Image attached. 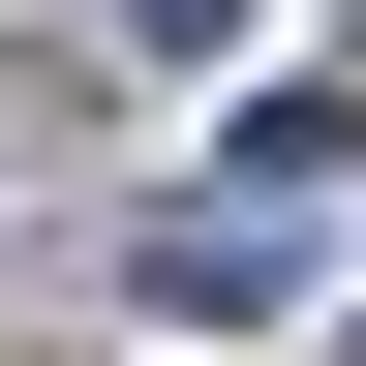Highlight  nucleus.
<instances>
[{
	"label": "nucleus",
	"instance_id": "1",
	"mask_svg": "<svg viewBox=\"0 0 366 366\" xmlns=\"http://www.w3.org/2000/svg\"><path fill=\"white\" fill-rule=\"evenodd\" d=\"M122 305H153V336H274V183H183V214H122Z\"/></svg>",
	"mask_w": 366,
	"mask_h": 366
},
{
	"label": "nucleus",
	"instance_id": "2",
	"mask_svg": "<svg viewBox=\"0 0 366 366\" xmlns=\"http://www.w3.org/2000/svg\"><path fill=\"white\" fill-rule=\"evenodd\" d=\"M61 31H92V61H244L274 0H61Z\"/></svg>",
	"mask_w": 366,
	"mask_h": 366
}]
</instances>
